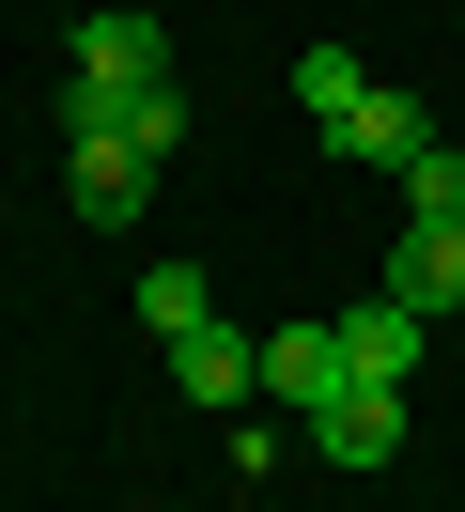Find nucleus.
Listing matches in <instances>:
<instances>
[{
    "instance_id": "1",
    "label": "nucleus",
    "mask_w": 465,
    "mask_h": 512,
    "mask_svg": "<svg viewBox=\"0 0 465 512\" xmlns=\"http://www.w3.org/2000/svg\"><path fill=\"white\" fill-rule=\"evenodd\" d=\"M140 78H171V32H155L140 0H93V16H78V47H62V140H78V125H109Z\"/></svg>"
},
{
    "instance_id": "5",
    "label": "nucleus",
    "mask_w": 465,
    "mask_h": 512,
    "mask_svg": "<svg viewBox=\"0 0 465 512\" xmlns=\"http://www.w3.org/2000/svg\"><path fill=\"white\" fill-rule=\"evenodd\" d=\"M403 450V388H341V404H310V466H388Z\"/></svg>"
},
{
    "instance_id": "6",
    "label": "nucleus",
    "mask_w": 465,
    "mask_h": 512,
    "mask_svg": "<svg viewBox=\"0 0 465 512\" xmlns=\"http://www.w3.org/2000/svg\"><path fill=\"white\" fill-rule=\"evenodd\" d=\"M171 373H186V404H202V419H233L248 388H264V342H248V326H186Z\"/></svg>"
},
{
    "instance_id": "12",
    "label": "nucleus",
    "mask_w": 465,
    "mask_h": 512,
    "mask_svg": "<svg viewBox=\"0 0 465 512\" xmlns=\"http://www.w3.org/2000/svg\"><path fill=\"white\" fill-rule=\"evenodd\" d=\"M388 187H403V218H465V156H450V140H419Z\"/></svg>"
},
{
    "instance_id": "10",
    "label": "nucleus",
    "mask_w": 465,
    "mask_h": 512,
    "mask_svg": "<svg viewBox=\"0 0 465 512\" xmlns=\"http://www.w3.org/2000/svg\"><path fill=\"white\" fill-rule=\"evenodd\" d=\"M357 94H372V63H357V47H310V63H295V109H310V125H357Z\"/></svg>"
},
{
    "instance_id": "9",
    "label": "nucleus",
    "mask_w": 465,
    "mask_h": 512,
    "mask_svg": "<svg viewBox=\"0 0 465 512\" xmlns=\"http://www.w3.org/2000/svg\"><path fill=\"white\" fill-rule=\"evenodd\" d=\"M78 140H140V156H186V78H140V94H124L109 125H78Z\"/></svg>"
},
{
    "instance_id": "3",
    "label": "nucleus",
    "mask_w": 465,
    "mask_h": 512,
    "mask_svg": "<svg viewBox=\"0 0 465 512\" xmlns=\"http://www.w3.org/2000/svg\"><path fill=\"white\" fill-rule=\"evenodd\" d=\"M264 388L279 404H341V388H357V357H341V311H295V326H264Z\"/></svg>"
},
{
    "instance_id": "11",
    "label": "nucleus",
    "mask_w": 465,
    "mask_h": 512,
    "mask_svg": "<svg viewBox=\"0 0 465 512\" xmlns=\"http://www.w3.org/2000/svg\"><path fill=\"white\" fill-rule=\"evenodd\" d=\"M140 326H155V342L217 326V280H202V264H140Z\"/></svg>"
},
{
    "instance_id": "4",
    "label": "nucleus",
    "mask_w": 465,
    "mask_h": 512,
    "mask_svg": "<svg viewBox=\"0 0 465 512\" xmlns=\"http://www.w3.org/2000/svg\"><path fill=\"white\" fill-rule=\"evenodd\" d=\"M341 357H357V388H403V373H419V357H434V311H403V295L372 280L357 311H341Z\"/></svg>"
},
{
    "instance_id": "8",
    "label": "nucleus",
    "mask_w": 465,
    "mask_h": 512,
    "mask_svg": "<svg viewBox=\"0 0 465 512\" xmlns=\"http://www.w3.org/2000/svg\"><path fill=\"white\" fill-rule=\"evenodd\" d=\"M419 140H434V94H388V78H372V94H357V125H341V156H372V171H403V156H419Z\"/></svg>"
},
{
    "instance_id": "7",
    "label": "nucleus",
    "mask_w": 465,
    "mask_h": 512,
    "mask_svg": "<svg viewBox=\"0 0 465 512\" xmlns=\"http://www.w3.org/2000/svg\"><path fill=\"white\" fill-rule=\"evenodd\" d=\"M388 295H403V311H465V218H403Z\"/></svg>"
},
{
    "instance_id": "2",
    "label": "nucleus",
    "mask_w": 465,
    "mask_h": 512,
    "mask_svg": "<svg viewBox=\"0 0 465 512\" xmlns=\"http://www.w3.org/2000/svg\"><path fill=\"white\" fill-rule=\"evenodd\" d=\"M62 202H78L93 233H140V202H155V156H140V140H62Z\"/></svg>"
}]
</instances>
